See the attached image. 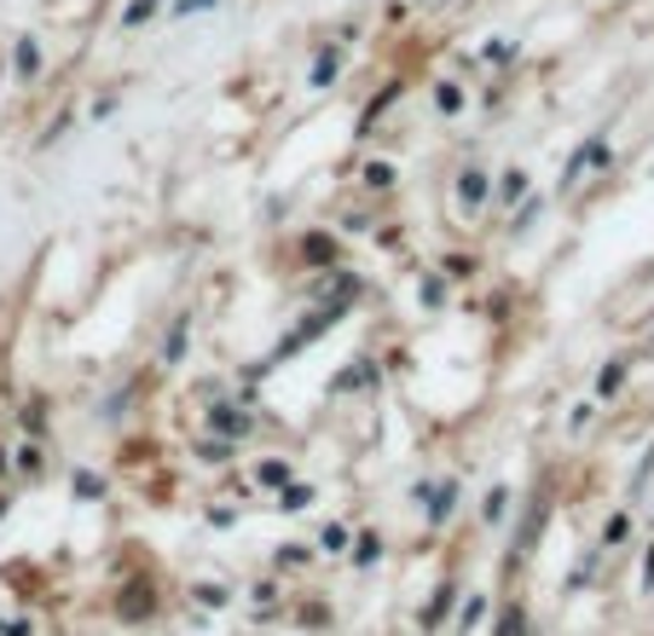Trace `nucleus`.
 Segmentation results:
<instances>
[{
	"label": "nucleus",
	"instance_id": "nucleus-1",
	"mask_svg": "<svg viewBox=\"0 0 654 636\" xmlns=\"http://www.w3.org/2000/svg\"><path fill=\"white\" fill-rule=\"evenodd\" d=\"M591 163H608V145L602 140H591V145H579V156H574V163H568V179H579L585 168H591Z\"/></svg>",
	"mask_w": 654,
	"mask_h": 636
},
{
	"label": "nucleus",
	"instance_id": "nucleus-2",
	"mask_svg": "<svg viewBox=\"0 0 654 636\" xmlns=\"http://www.w3.org/2000/svg\"><path fill=\"white\" fill-rule=\"evenodd\" d=\"M458 191H464V202H481V197H487V174H481V168H469V174L458 179Z\"/></svg>",
	"mask_w": 654,
	"mask_h": 636
},
{
	"label": "nucleus",
	"instance_id": "nucleus-3",
	"mask_svg": "<svg viewBox=\"0 0 654 636\" xmlns=\"http://www.w3.org/2000/svg\"><path fill=\"white\" fill-rule=\"evenodd\" d=\"M336 64H342L336 53H319V64H313V87H330L336 81Z\"/></svg>",
	"mask_w": 654,
	"mask_h": 636
},
{
	"label": "nucleus",
	"instance_id": "nucleus-4",
	"mask_svg": "<svg viewBox=\"0 0 654 636\" xmlns=\"http://www.w3.org/2000/svg\"><path fill=\"white\" fill-rule=\"evenodd\" d=\"M156 7H163V0H133V7L122 12V24H128V30H133V24H145V18H151Z\"/></svg>",
	"mask_w": 654,
	"mask_h": 636
},
{
	"label": "nucleus",
	"instance_id": "nucleus-5",
	"mask_svg": "<svg viewBox=\"0 0 654 636\" xmlns=\"http://www.w3.org/2000/svg\"><path fill=\"white\" fill-rule=\"evenodd\" d=\"M35 64H41V53H35V41H24V47H18V70H24V76H35Z\"/></svg>",
	"mask_w": 654,
	"mask_h": 636
},
{
	"label": "nucleus",
	"instance_id": "nucleus-6",
	"mask_svg": "<svg viewBox=\"0 0 654 636\" xmlns=\"http://www.w3.org/2000/svg\"><path fill=\"white\" fill-rule=\"evenodd\" d=\"M366 179H371V186H394V168H389V163H371Z\"/></svg>",
	"mask_w": 654,
	"mask_h": 636
},
{
	"label": "nucleus",
	"instance_id": "nucleus-7",
	"mask_svg": "<svg viewBox=\"0 0 654 636\" xmlns=\"http://www.w3.org/2000/svg\"><path fill=\"white\" fill-rule=\"evenodd\" d=\"M458 105H464V94H458V87H453V81H446V87H440V110H446V117H453V110H458Z\"/></svg>",
	"mask_w": 654,
	"mask_h": 636
},
{
	"label": "nucleus",
	"instance_id": "nucleus-8",
	"mask_svg": "<svg viewBox=\"0 0 654 636\" xmlns=\"http://www.w3.org/2000/svg\"><path fill=\"white\" fill-rule=\"evenodd\" d=\"M527 191V174H504V197H522Z\"/></svg>",
	"mask_w": 654,
	"mask_h": 636
}]
</instances>
